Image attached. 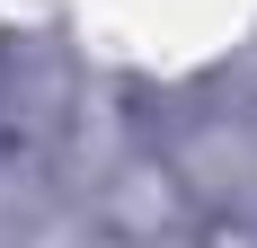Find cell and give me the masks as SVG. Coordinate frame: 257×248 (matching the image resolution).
Wrapping results in <instances>:
<instances>
[{"label":"cell","mask_w":257,"mask_h":248,"mask_svg":"<svg viewBox=\"0 0 257 248\" xmlns=\"http://www.w3.org/2000/svg\"><path fill=\"white\" fill-rule=\"evenodd\" d=\"M195 177H186L178 151H160V142H133L106 160V177L89 186V222H98L106 248H169L195 230Z\"/></svg>","instance_id":"1"},{"label":"cell","mask_w":257,"mask_h":248,"mask_svg":"<svg viewBox=\"0 0 257 248\" xmlns=\"http://www.w3.org/2000/svg\"><path fill=\"white\" fill-rule=\"evenodd\" d=\"M178 248H257V204H204Z\"/></svg>","instance_id":"2"}]
</instances>
